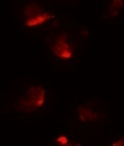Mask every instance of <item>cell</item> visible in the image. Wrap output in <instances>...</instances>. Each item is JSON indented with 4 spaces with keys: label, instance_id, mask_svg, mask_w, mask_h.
Returning a JSON list of instances; mask_svg holds the SVG:
<instances>
[{
    "label": "cell",
    "instance_id": "6da1fadb",
    "mask_svg": "<svg viewBox=\"0 0 124 146\" xmlns=\"http://www.w3.org/2000/svg\"><path fill=\"white\" fill-rule=\"evenodd\" d=\"M46 92L41 86L32 87L19 102V107L23 111L30 112L43 106Z\"/></svg>",
    "mask_w": 124,
    "mask_h": 146
},
{
    "label": "cell",
    "instance_id": "7a4b0ae2",
    "mask_svg": "<svg viewBox=\"0 0 124 146\" xmlns=\"http://www.w3.org/2000/svg\"><path fill=\"white\" fill-rule=\"evenodd\" d=\"M53 53L58 57L62 59H69L73 56L72 44L69 42L66 35H61L56 39L52 48Z\"/></svg>",
    "mask_w": 124,
    "mask_h": 146
},
{
    "label": "cell",
    "instance_id": "3957f363",
    "mask_svg": "<svg viewBox=\"0 0 124 146\" xmlns=\"http://www.w3.org/2000/svg\"><path fill=\"white\" fill-rule=\"evenodd\" d=\"M29 14L32 15L29 17L25 23L26 25L29 27L40 25L53 17L52 15L49 13L44 12L40 9H36L32 13Z\"/></svg>",
    "mask_w": 124,
    "mask_h": 146
},
{
    "label": "cell",
    "instance_id": "277c9868",
    "mask_svg": "<svg viewBox=\"0 0 124 146\" xmlns=\"http://www.w3.org/2000/svg\"><path fill=\"white\" fill-rule=\"evenodd\" d=\"M57 141L62 145H66L68 143V139L66 136H61L58 138Z\"/></svg>",
    "mask_w": 124,
    "mask_h": 146
}]
</instances>
